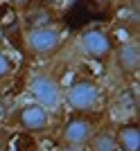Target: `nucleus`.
Listing matches in <instances>:
<instances>
[{"instance_id": "1", "label": "nucleus", "mask_w": 140, "mask_h": 151, "mask_svg": "<svg viewBox=\"0 0 140 151\" xmlns=\"http://www.w3.org/2000/svg\"><path fill=\"white\" fill-rule=\"evenodd\" d=\"M64 101L72 113L88 115L106 101V93H104L102 83L97 79L86 77V75H77L64 88Z\"/></svg>"}, {"instance_id": "2", "label": "nucleus", "mask_w": 140, "mask_h": 151, "mask_svg": "<svg viewBox=\"0 0 140 151\" xmlns=\"http://www.w3.org/2000/svg\"><path fill=\"white\" fill-rule=\"evenodd\" d=\"M27 90H30V97H32L34 104L48 108L50 113L54 108H59L61 101H64L61 79L48 68H38L30 75V79H27Z\"/></svg>"}, {"instance_id": "3", "label": "nucleus", "mask_w": 140, "mask_h": 151, "mask_svg": "<svg viewBox=\"0 0 140 151\" xmlns=\"http://www.w3.org/2000/svg\"><path fill=\"white\" fill-rule=\"evenodd\" d=\"M77 47L86 59L95 63H108L115 50V36L108 27L90 25L77 34Z\"/></svg>"}, {"instance_id": "4", "label": "nucleus", "mask_w": 140, "mask_h": 151, "mask_svg": "<svg viewBox=\"0 0 140 151\" xmlns=\"http://www.w3.org/2000/svg\"><path fill=\"white\" fill-rule=\"evenodd\" d=\"M23 45L34 59H50L64 47V32L59 25L30 27L23 34Z\"/></svg>"}, {"instance_id": "5", "label": "nucleus", "mask_w": 140, "mask_h": 151, "mask_svg": "<svg viewBox=\"0 0 140 151\" xmlns=\"http://www.w3.org/2000/svg\"><path fill=\"white\" fill-rule=\"evenodd\" d=\"M12 124L25 133H43L52 124V113L34 101H27L12 115Z\"/></svg>"}, {"instance_id": "6", "label": "nucleus", "mask_w": 140, "mask_h": 151, "mask_svg": "<svg viewBox=\"0 0 140 151\" xmlns=\"http://www.w3.org/2000/svg\"><path fill=\"white\" fill-rule=\"evenodd\" d=\"M111 61H113V68L122 77L131 79V77L138 75V70H140V41H138V36H129L124 41H120V43H115Z\"/></svg>"}, {"instance_id": "7", "label": "nucleus", "mask_w": 140, "mask_h": 151, "mask_svg": "<svg viewBox=\"0 0 140 151\" xmlns=\"http://www.w3.org/2000/svg\"><path fill=\"white\" fill-rule=\"evenodd\" d=\"M97 124L88 115H72L66 120V124L59 131V142L68 147H88Z\"/></svg>"}, {"instance_id": "8", "label": "nucleus", "mask_w": 140, "mask_h": 151, "mask_svg": "<svg viewBox=\"0 0 140 151\" xmlns=\"http://www.w3.org/2000/svg\"><path fill=\"white\" fill-rule=\"evenodd\" d=\"M115 142H118V151H140V124H138V120L122 122L115 129Z\"/></svg>"}, {"instance_id": "9", "label": "nucleus", "mask_w": 140, "mask_h": 151, "mask_svg": "<svg viewBox=\"0 0 140 151\" xmlns=\"http://www.w3.org/2000/svg\"><path fill=\"white\" fill-rule=\"evenodd\" d=\"M23 18H25V29L30 27H48V25H59V18L52 7L38 5L34 2L32 7H27L23 12Z\"/></svg>"}, {"instance_id": "10", "label": "nucleus", "mask_w": 140, "mask_h": 151, "mask_svg": "<svg viewBox=\"0 0 140 151\" xmlns=\"http://www.w3.org/2000/svg\"><path fill=\"white\" fill-rule=\"evenodd\" d=\"M88 151H118L113 126H97L88 142Z\"/></svg>"}, {"instance_id": "11", "label": "nucleus", "mask_w": 140, "mask_h": 151, "mask_svg": "<svg viewBox=\"0 0 140 151\" xmlns=\"http://www.w3.org/2000/svg\"><path fill=\"white\" fill-rule=\"evenodd\" d=\"M122 108H127V120H138V90L129 88L115 99V115H120Z\"/></svg>"}, {"instance_id": "12", "label": "nucleus", "mask_w": 140, "mask_h": 151, "mask_svg": "<svg viewBox=\"0 0 140 151\" xmlns=\"http://www.w3.org/2000/svg\"><path fill=\"white\" fill-rule=\"evenodd\" d=\"M14 59L7 54V52H2L0 50V81H5L7 77H12V72H14Z\"/></svg>"}, {"instance_id": "13", "label": "nucleus", "mask_w": 140, "mask_h": 151, "mask_svg": "<svg viewBox=\"0 0 140 151\" xmlns=\"http://www.w3.org/2000/svg\"><path fill=\"white\" fill-rule=\"evenodd\" d=\"M9 5H12L14 9H16V12H20V14H23V12L27 9V7H32V5H34V0H9Z\"/></svg>"}, {"instance_id": "14", "label": "nucleus", "mask_w": 140, "mask_h": 151, "mask_svg": "<svg viewBox=\"0 0 140 151\" xmlns=\"http://www.w3.org/2000/svg\"><path fill=\"white\" fill-rule=\"evenodd\" d=\"M59 151H88V147H68V145H61Z\"/></svg>"}, {"instance_id": "15", "label": "nucleus", "mask_w": 140, "mask_h": 151, "mask_svg": "<svg viewBox=\"0 0 140 151\" xmlns=\"http://www.w3.org/2000/svg\"><path fill=\"white\" fill-rule=\"evenodd\" d=\"M34 2H38V5H45V7H54L57 2H61V0H34Z\"/></svg>"}, {"instance_id": "16", "label": "nucleus", "mask_w": 140, "mask_h": 151, "mask_svg": "<svg viewBox=\"0 0 140 151\" xmlns=\"http://www.w3.org/2000/svg\"><path fill=\"white\" fill-rule=\"evenodd\" d=\"M64 2L66 5H72V2H77V0H64Z\"/></svg>"}, {"instance_id": "17", "label": "nucleus", "mask_w": 140, "mask_h": 151, "mask_svg": "<svg viewBox=\"0 0 140 151\" xmlns=\"http://www.w3.org/2000/svg\"><path fill=\"white\" fill-rule=\"evenodd\" d=\"M0 45H2V34H0Z\"/></svg>"}, {"instance_id": "18", "label": "nucleus", "mask_w": 140, "mask_h": 151, "mask_svg": "<svg viewBox=\"0 0 140 151\" xmlns=\"http://www.w3.org/2000/svg\"><path fill=\"white\" fill-rule=\"evenodd\" d=\"M0 16H2V12H0Z\"/></svg>"}]
</instances>
